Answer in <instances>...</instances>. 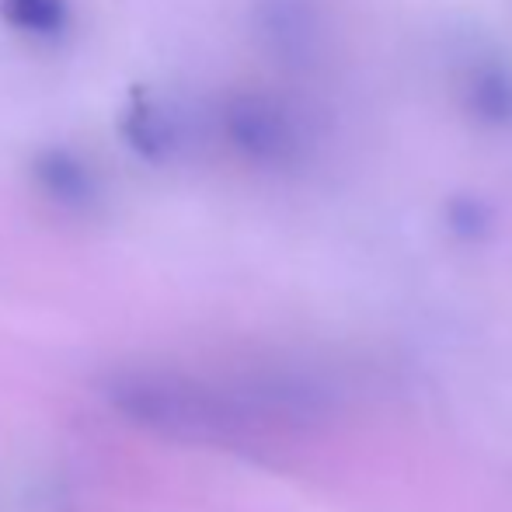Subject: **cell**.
<instances>
[{
    "label": "cell",
    "mask_w": 512,
    "mask_h": 512,
    "mask_svg": "<svg viewBox=\"0 0 512 512\" xmlns=\"http://www.w3.org/2000/svg\"><path fill=\"white\" fill-rule=\"evenodd\" d=\"M230 136H234V147H241L244 154L258 157V161H276L286 150L293 147L290 122L279 108H272L262 98H248L227 115Z\"/></svg>",
    "instance_id": "obj_1"
},
{
    "label": "cell",
    "mask_w": 512,
    "mask_h": 512,
    "mask_svg": "<svg viewBox=\"0 0 512 512\" xmlns=\"http://www.w3.org/2000/svg\"><path fill=\"white\" fill-rule=\"evenodd\" d=\"M35 182L49 203L63 209H88L98 199V178L70 150H49L35 161Z\"/></svg>",
    "instance_id": "obj_2"
},
{
    "label": "cell",
    "mask_w": 512,
    "mask_h": 512,
    "mask_svg": "<svg viewBox=\"0 0 512 512\" xmlns=\"http://www.w3.org/2000/svg\"><path fill=\"white\" fill-rule=\"evenodd\" d=\"M0 14L7 25L32 39H56L70 25L67 0H0Z\"/></svg>",
    "instance_id": "obj_3"
},
{
    "label": "cell",
    "mask_w": 512,
    "mask_h": 512,
    "mask_svg": "<svg viewBox=\"0 0 512 512\" xmlns=\"http://www.w3.org/2000/svg\"><path fill=\"white\" fill-rule=\"evenodd\" d=\"M474 105L488 115V119H509L512 115V81L499 74H485L474 84Z\"/></svg>",
    "instance_id": "obj_4"
}]
</instances>
